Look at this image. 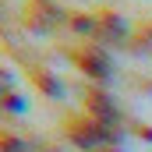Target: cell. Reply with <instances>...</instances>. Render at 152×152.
<instances>
[{"instance_id":"obj_1","label":"cell","mask_w":152,"mask_h":152,"mask_svg":"<svg viewBox=\"0 0 152 152\" xmlns=\"http://www.w3.org/2000/svg\"><path fill=\"white\" fill-rule=\"evenodd\" d=\"M78 60H81V67H85V71H92L96 78H103L106 71H110V60H106L99 50H88V53H81Z\"/></svg>"}]
</instances>
